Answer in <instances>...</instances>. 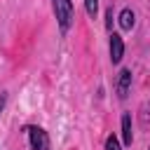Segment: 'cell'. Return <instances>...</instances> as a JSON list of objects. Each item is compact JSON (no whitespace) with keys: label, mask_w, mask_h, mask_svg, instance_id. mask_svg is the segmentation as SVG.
<instances>
[{"label":"cell","mask_w":150,"mask_h":150,"mask_svg":"<svg viewBox=\"0 0 150 150\" xmlns=\"http://www.w3.org/2000/svg\"><path fill=\"white\" fill-rule=\"evenodd\" d=\"M54 14L61 26V33H66L73 23V2L70 0H54Z\"/></svg>","instance_id":"1"},{"label":"cell","mask_w":150,"mask_h":150,"mask_svg":"<svg viewBox=\"0 0 150 150\" xmlns=\"http://www.w3.org/2000/svg\"><path fill=\"white\" fill-rule=\"evenodd\" d=\"M26 134H28V141H30L33 150H49V138L40 127H26Z\"/></svg>","instance_id":"2"},{"label":"cell","mask_w":150,"mask_h":150,"mask_svg":"<svg viewBox=\"0 0 150 150\" xmlns=\"http://www.w3.org/2000/svg\"><path fill=\"white\" fill-rule=\"evenodd\" d=\"M122 56H124V42H122V38L117 33H112L110 35V61L112 63H120Z\"/></svg>","instance_id":"3"},{"label":"cell","mask_w":150,"mask_h":150,"mask_svg":"<svg viewBox=\"0 0 150 150\" xmlns=\"http://www.w3.org/2000/svg\"><path fill=\"white\" fill-rule=\"evenodd\" d=\"M129 87H131V70H122L120 73V82H117V96L120 98H127Z\"/></svg>","instance_id":"4"},{"label":"cell","mask_w":150,"mask_h":150,"mask_svg":"<svg viewBox=\"0 0 150 150\" xmlns=\"http://www.w3.org/2000/svg\"><path fill=\"white\" fill-rule=\"evenodd\" d=\"M120 28H122V30H131V28H134V12H131L129 7L120 12Z\"/></svg>","instance_id":"5"},{"label":"cell","mask_w":150,"mask_h":150,"mask_svg":"<svg viewBox=\"0 0 150 150\" xmlns=\"http://www.w3.org/2000/svg\"><path fill=\"white\" fill-rule=\"evenodd\" d=\"M122 138H124V143H127V145H131L134 134H131V117H129V112L122 117Z\"/></svg>","instance_id":"6"},{"label":"cell","mask_w":150,"mask_h":150,"mask_svg":"<svg viewBox=\"0 0 150 150\" xmlns=\"http://www.w3.org/2000/svg\"><path fill=\"white\" fill-rule=\"evenodd\" d=\"M84 9L89 16H96V9H98V0H84Z\"/></svg>","instance_id":"7"},{"label":"cell","mask_w":150,"mask_h":150,"mask_svg":"<svg viewBox=\"0 0 150 150\" xmlns=\"http://www.w3.org/2000/svg\"><path fill=\"white\" fill-rule=\"evenodd\" d=\"M105 150H120V143H117L115 136H108V141H105Z\"/></svg>","instance_id":"8"},{"label":"cell","mask_w":150,"mask_h":150,"mask_svg":"<svg viewBox=\"0 0 150 150\" xmlns=\"http://www.w3.org/2000/svg\"><path fill=\"white\" fill-rule=\"evenodd\" d=\"M2 105H5V94H0V110H2Z\"/></svg>","instance_id":"9"}]
</instances>
